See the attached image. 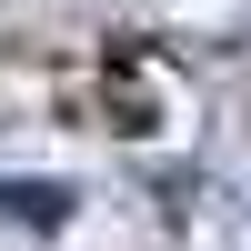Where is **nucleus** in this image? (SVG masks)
<instances>
[{
	"instance_id": "f257e3e1",
	"label": "nucleus",
	"mask_w": 251,
	"mask_h": 251,
	"mask_svg": "<svg viewBox=\"0 0 251 251\" xmlns=\"http://www.w3.org/2000/svg\"><path fill=\"white\" fill-rule=\"evenodd\" d=\"M0 201H10V211L30 221V231H60V221H71V191H60V181H10Z\"/></svg>"
}]
</instances>
